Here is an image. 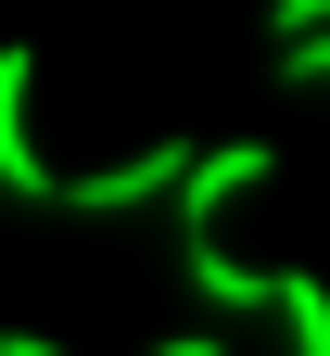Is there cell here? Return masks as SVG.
Returning <instances> with one entry per match:
<instances>
[{"label":"cell","mask_w":330,"mask_h":356,"mask_svg":"<svg viewBox=\"0 0 330 356\" xmlns=\"http://www.w3.org/2000/svg\"><path fill=\"white\" fill-rule=\"evenodd\" d=\"M267 178H279V153L267 140H216V153H191V178H178V242H216V216L229 204H242V191H267Z\"/></svg>","instance_id":"obj_1"},{"label":"cell","mask_w":330,"mask_h":356,"mask_svg":"<svg viewBox=\"0 0 330 356\" xmlns=\"http://www.w3.org/2000/svg\"><path fill=\"white\" fill-rule=\"evenodd\" d=\"M178 178H191V140H140L127 165H89V178H64V216H140V204H165Z\"/></svg>","instance_id":"obj_2"},{"label":"cell","mask_w":330,"mask_h":356,"mask_svg":"<svg viewBox=\"0 0 330 356\" xmlns=\"http://www.w3.org/2000/svg\"><path fill=\"white\" fill-rule=\"evenodd\" d=\"M26 89H38V51H26V38H0V191H13V204H64V178L38 165Z\"/></svg>","instance_id":"obj_3"},{"label":"cell","mask_w":330,"mask_h":356,"mask_svg":"<svg viewBox=\"0 0 330 356\" xmlns=\"http://www.w3.org/2000/svg\"><path fill=\"white\" fill-rule=\"evenodd\" d=\"M178 267H191V293L216 305V318H254V305H267V267H242L229 242H178Z\"/></svg>","instance_id":"obj_4"},{"label":"cell","mask_w":330,"mask_h":356,"mask_svg":"<svg viewBox=\"0 0 330 356\" xmlns=\"http://www.w3.org/2000/svg\"><path fill=\"white\" fill-rule=\"evenodd\" d=\"M267 305H279V331H292V356H330V280L317 267H267Z\"/></svg>","instance_id":"obj_5"},{"label":"cell","mask_w":330,"mask_h":356,"mask_svg":"<svg viewBox=\"0 0 330 356\" xmlns=\"http://www.w3.org/2000/svg\"><path fill=\"white\" fill-rule=\"evenodd\" d=\"M267 38L292 51V38H330V0H267Z\"/></svg>","instance_id":"obj_6"},{"label":"cell","mask_w":330,"mask_h":356,"mask_svg":"<svg viewBox=\"0 0 330 356\" xmlns=\"http://www.w3.org/2000/svg\"><path fill=\"white\" fill-rule=\"evenodd\" d=\"M279 89H330V38H292L279 51Z\"/></svg>","instance_id":"obj_7"},{"label":"cell","mask_w":330,"mask_h":356,"mask_svg":"<svg viewBox=\"0 0 330 356\" xmlns=\"http://www.w3.org/2000/svg\"><path fill=\"white\" fill-rule=\"evenodd\" d=\"M0 356H64V343L51 331H0Z\"/></svg>","instance_id":"obj_8"},{"label":"cell","mask_w":330,"mask_h":356,"mask_svg":"<svg viewBox=\"0 0 330 356\" xmlns=\"http://www.w3.org/2000/svg\"><path fill=\"white\" fill-rule=\"evenodd\" d=\"M153 356H229V343H216V331H178V343H153Z\"/></svg>","instance_id":"obj_9"}]
</instances>
